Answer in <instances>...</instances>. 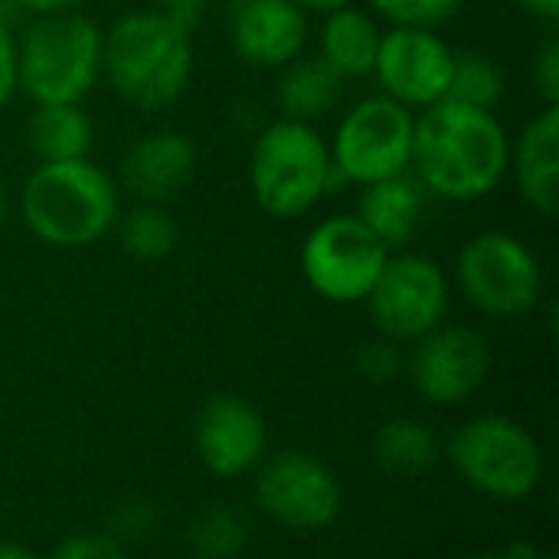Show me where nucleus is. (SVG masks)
Wrapping results in <instances>:
<instances>
[{
    "label": "nucleus",
    "instance_id": "obj_1",
    "mask_svg": "<svg viewBox=\"0 0 559 559\" xmlns=\"http://www.w3.org/2000/svg\"><path fill=\"white\" fill-rule=\"evenodd\" d=\"M511 134L498 111H481L442 98L416 111L409 174L449 203H475L491 197L508 180Z\"/></svg>",
    "mask_w": 559,
    "mask_h": 559
},
{
    "label": "nucleus",
    "instance_id": "obj_2",
    "mask_svg": "<svg viewBox=\"0 0 559 559\" xmlns=\"http://www.w3.org/2000/svg\"><path fill=\"white\" fill-rule=\"evenodd\" d=\"M193 33L157 7H138L102 29V82L134 111L174 108L193 79Z\"/></svg>",
    "mask_w": 559,
    "mask_h": 559
},
{
    "label": "nucleus",
    "instance_id": "obj_3",
    "mask_svg": "<svg viewBox=\"0 0 559 559\" xmlns=\"http://www.w3.org/2000/svg\"><path fill=\"white\" fill-rule=\"evenodd\" d=\"M16 210L36 242L85 249L115 229L124 203L118 180L92 157H82L36 164L20 183Z\"/></svg>",
    "mask_w": 559,
    "mask_h": 559
},
{
    "label": "nucleus",
    "instance_id": "obj_4",
    "mask_svg": "<svg viewBox=\"0 0 559 559\" xmlns=\"http://www.w3.org/2000/svg\"><path fill=\"white\" fill-rule=\"evenodd\" d=\"M102 82V26L82 10L29 16L16 36V92L33 105H85Z\"/></svg>",
    "mask_w": 559,
    "mask_h": 559
},
{
    "label": "nucleus",
    "instance_id": "obj_5",
    "mask_svg": "<svg viewBox=\"0 0 559 559\" xmlns=\"http://www.w3.org/2000/svg\"><path fill=\"white\" fill-rule=\"evenodd\" d=\"M341 187L328 138L305 121L275 118L249 147V190L272 219H301Z\"/></svg>",
    "mask_w": 559,
    "mask_h": 559
},
{
    "label": "nucleus",
    "instance_id": "obj_6",
    "mask_svg": "<svg viewBox=\"0 0 559 559\" xmlns=\"http://www.w3.org/2000/svg\"><path fill=\"white\" fill-rule=\"evenodd\" d=\"M449 459L465 485L495 501H524L544 478V449L534 432L498 413L462 423L449 439Z\"/></svg>",
    "mask_w": 559,
    "mask_h": 559
},
{
    "label": "nucleus",
    "instance_id": "obj_7",
    "mask_svg": "<svg viewBox=\"0 0 559 559\" xmlns=\"http://www.w3.org/2000/svg\"><path fill=\"white\" fill-rule=\"evenodd\" d=\"M416 111L373 92L344 108L334 134L328 138L331 164L341 183L367 187L396 174H409L413 164Z\"/></svg>",
    "mask_w": 559,
    "mask_h": 559
},
{
    "label": "nucleus",
    "instance_id": "obj_8",
    "mask_svg": "<svg viewBox=\"0 0 559 559\" xmlns=\"http://www.w3.org/2000/svg\"><path fill=\"white\" fill-rule=\"evenodd\" d=\"M455 278L468 305L488 318H524L544 295L537 252L508 229H481L465 239L455 259Z\"/></svg>",
    "mask_w": 559,
    "mask_h": 559
},
{
    "label": "nucleus",
    "instance_id": "obj_9",
    "mask_svg": "<svg viewBox=\"0 0 559 559\" xmlns=\"http://www.w3.org/2000/svg\"><path fill=\"white\" fill-rule=\"evenodd\" d=\"M390 249L354 216L334 213L318 219L301 242V275L308 288L331 305L367 301Z\"/></svg>",
    "mask_w": 559,
    "mask_h": 559
},
{
    "label": "nucleus",
    "instance_id": "obj_10",
    "mask_svg": "<svg viewBox=\"0 0 559 559\" xmlns=\"http://www.w3.org/2000/svg\"><path fill=\"white\" fill-rule=\"evenodd\" d=\"M452 301L445 269L423 252H390L377 285L367 295V311L380 337L396 344H416L439 324H445Z\"/></svg>",
    "mask_w": 559,
    "mask_h": 559
},
{
    "label": "nucleus",
    "instance_id": "obj_11",
    "mask_svg": "<svg viewBox=\"0 0 559 559\" xmlns=\"http://www.w3.org/2000/svg\"><path fill=\"white\" fill-rule=\"evenodd\" d=\"M255 501L265 518L288 531H324L341 518L344 488L341 478L311 452H275L262 459L255 478Z\"/></svg>",
    "mask_w": 559,
    "mask_h": 559
},
{
    "label": "nucleus",
    "instance_id": "obj_12",
    "mask_svg": "<svg viewBox=\"0 0 559 559\" xmlns=\"http://www.w3.org/2000/svg\"><path fill=\"white\" fill-rule=\"evenodd\" d=\"M455 49L439 36V29L423 26H383V39L373 62L377 92L423 111L449 98Z\"/></svg>",
    "mask_w": 559,
    "mask_h": 559
},
{
    "label": "nucleus",
    "instance_id": "obj_13",
    "mask_svg": "<svg viewBox=\"0 0 559 559\" xmlns=\"http://www.w3.org/2000/svg\"><path fill=\"white\" fill-rule=\"evenodd\" d=\"M406 373L426 403L459 406L485 386L491 373V347L475 328L439 324L413 344Z\"/></svg>",
    "mask_w": 559,
    "mask_h": 559
},
{
    "label": "nucleus",
    "instance_id": "obj_14",
    "mask_svg": "<svg viewBox=\"0 0 559 559\" xmlns=\"http://www.w3.org/2000/svg\"><path fill=\"white\" fill-rule=\"evenodd\" d=\"M193 442L203 468L216 478H242L259 468L269 449L262 413L236 393L210 396L193 423Z\"/></svg>",
    "mask_w": 559,
    "mask_h": 559
},
{
    "label": "nucleus",
    "instance_id": "obj_15",
    "mask_svg": "<svg viewBox=\"0 0 559 559\" xmlns=\"http://www.w3.org/2000/svg\"><path fill=\"white\" fill-rule=\"evenodd\" d=\"M226 36L239 62L278 72L305 56L311 39V13L295 0H239L223 7Z\"/></svg>",
    "mask_w": 559,
    "mask_h": 559
},
{
    "label": "nucleus",
    "instance_id": "obj_16",
    "mask_svg": "<svg viewBox=\"0 0 559 559\" xmlns=\"http://www.w3.org/2000/svg\"><path fill=\"white\" fill-rule=\"evenodd\" d=\"M197 144L177 128H154L134 138L118 167V187L138 203H167L197 177Z\"/></svg>",
    "mask_w": 559,
    "mask_h": 559
},
{
    "label": "nucleus",
    "instance_id": "obj_17",
    "mask_svg": "<svg viewBox=\"0 0 559 559\" xmlns=\"http://www.w3.org/2000/svg\"><path fill=\"white\" fill-rule=\"evenodd\" d=\"M508 174L521 200L554 219L559 210V105H544L518 138H511Z\"/></svg>",
    "mask_w": 559,
    "mask_h": 559
},
{
    "label": "nucleus",
    "instance_id": "obj_18",
    "mask_svg": "<svg viewBox=\"0 0 559 559\" xmlns=\"http://www.w3.org/2000/svg\"><path fill=\"white\" fill-rule=\"evenodd\" d=\"M383 39V23L364 3H344L331 13H321L318 52L347 85L373 75L377 49Z\"/></svg>",
    "mask_w": 559,
    "mask_h": 559
},
{
    "label": "nucleus",
    "instance_id": "obj_19",
    "mask_svg": "<svg viewBox=\"0 0 559 559\" xmlns=\"http://www.w3.org/2000/svg\"><path fill=\"white\" fill-rule=\"evenodd\" d=\"M354 216L390 249L400 252L413 242L423 223V187L413 174H396L360 187Z\"/></svg>",
    "mask_w": 559,
    "mask_h": 559
},
{
    "label": "nucleus",
    "instance_id": "obj_20",
    "mask_svg": "<svg viewBox=\"0 0 559 559\" xmlns=\"http://www.w3.org/2000/svg\"><path fill=\"white\" fill-rule=\"evenodd\" d=\"M344 92H347V82L321 56L305 52L278 69V79H275L278 118L318 124L321 118L341 108Z\"/></svg>",
    "mask_w": 559,
    "mask_h": 559
},
{
    "label": "nucleus",
    "instance_id": "obj_21",
    "mask_svg": "<svg viewBox=\"0 0 559 559\" xmlns=\"http://www.w3.org/2000/svg\"><path fill=\"white\" fill-rule=\"evenodd\" d=\"M26 147L36 164L82 160L95 147V121L85 105H33L26 118Z\"/></svg>",
    "mask_w": 559,
    "mask_h": 559
},
{
    "label": "nucleus",
    "instance_id": "obj_22",
    "mask_svg": "<svg viewBox=\"0 0 559 559\" xmlns=\"http://www.w3.org/2000/svg\"><path fill=\"white\" fill-rule=\"evenodd\" d=\"M373 462L396 478L426 475L439 462V439L436 429L413 416L386 419L373 436Z\"/></svg>",
    "mask_w": 559,
    "mask_h": 559
},
{
    "label": "nucleus",
    "instance_id": "obj_23",
    "mask_svg": "<svg viewBox=\"0 0 559 559\" xmlns=\"http://www.w3.org/2000/svg\"><path fill=\"white\" fill-rule=\"evenodd\" d=\"M111 233L118 236L121 249L134 262H164L180 239L177 219L160 203H138V200L121 210Z\"/></svg>",
    "mask_w": 559,
    "mask_h": 559
},
{
    "label": "nucleus",
    "instance_id": "obj_24",
    "mask_svg": "<svg viewBox=\"0 0 559 559\" xmlns=\"http://www.w3.org/2000/svg\"><path fill=\"white\" fill-rule=\"evenodd\" d=\"M508 95V75L501 62L481 49H462L452 62L449 98L459 105H472L481 111H498Z\"/></svg>",
    "mask_w": 559,
    "mask_h": 559
},
{
    "label": "nucleus",
    "instance_id": "obj_25",
    "mask_svg": "<svg viewBox=\"0 0 559 559\" xmlns=\"http://www.w3.org/2000/svg\"><path fill=\"white\" fill-rule=\"evenodd\" d=\"M187 540L197 559H236L249 544V521L233 504H213L190 524Z\"/></svg>",
    "mask_w": 559,
    "mask_h": 559
},
{
    "label": "nucleus",
    "instance_id": "obj_26",
    "mask_svg": "<svg viewBox=\"0 0 559 559\" xmlns=\"http://www.w3.org/2000/svg\"><path fill=\"white\" fill-rule=\"evenodd\" d=\"M364 7L383 23V26H423L439 29L449 23L462 0H364Z\"/></svg>",
    "mask_w": 559,
    "mask_h": 559
},
{
    "label": "nucleus",
    "instance_id": "obj_27",
    "mask_svg": "<svg viewBox=\"0 0 559 559\" xmlns=\"http://www.w3.org/2000/svg\"><path fill=\"white\" fill-rule=\"evenodd\" d=\"M354 370L373 383V386H390L403 377L406 370V357H403V344L390 341V337H370L357 347L354 354Z\"/></svg>",
    "mask_w": 559,
    "mask_h": 559
},
{
    "label": "nucleus",
    "instance_id": "obj_28",
    "mask_svg": "<svg viewBox=\"0 0 559 559\" xmlns=\"http://www.w3.org/2000/svg\"><path fill=\"white\" fill-rule=\"evenodd\" d=\"M157 531V508L147 498H124L108 514V534L118 544H144Z\"/></svg>",
    "mask_w": 559,
    "mask_h": 559
},
{
    "label": "nucleus",
    "instance_id": "obj_29",
    "mask_svg": "<svg viewBox=\"0 0 559 559\" xmlns=\"http://www.w3.org/2000/svg\"><path fill=\"white\" fill-rule=\"evenodd\" d=\"M49 559H128V550L108 531H98V534L66 537L62 544H56Z\"/></svg>",
    "mask_w": 559,
    "mask_h": 559
},
{
    "label": "nucleus",
    "instance_id": "obj_30",
    "mask_svg": "<svg viewBox=\"0 0 559 559\" xmlns=\"http://www.w3.org/2000/svg\"><path fill=\"white\" fill-rule=\"evenodd\" d=\"M531 82L540 95L544 105H559V39L550 36L547 43H540V49L534 52L531 62Z\"/></svg>",
    "mask_w": 559,
    "mask_h": 559
},
{
    "label": "nucleus",
    "instance_id": "obj_31",
    "mask_svg": "<svg viewBox=\"0 0 559 559\" xmlns=\"http://www.w3.org/2000/svg\"><path fill=\"white\" fill-rule=\"evenodd\" d=\"M216 3H219V0H154V7H157L160 13H167L174 23H180V26L190 29V33H197V29L206 23V16L213 13Z\"/></svg>",
    "mask_w": 559,
    "mask_h": 559
},
{
    "label": "nucleus",
    "instance_id": "obj_32",
    "mask_svg": "<svg viewBox=\"0 0 559 559\" xmlns=\"http://www.w3.org/2000/svg\"><path fill=\"white\" fill-rule=\"evenodd\" d=\"M16 33L0 23V111L16 98Z\"/></svg>",
    "mask_w": 559,
    "mask_h": 559
},
{
    "label": "nucleus",
    "instance_id": "obj_33",
    "mask_svg": "<svg viewBox=\"0 0 559 559\" xmlns=\"http://www.w3.org/2000/svg\"><path fill=\"white\" fill-rule=\"evenodd\" d=\"M23 16H39V13H59V10H79L85 0H13Z\"/></svg>",
    "mask_w": 559,
    "mask_h": 559
},
{
    "label": "nucleus",
    "instance_id": "obj_34",
    "mask_svg": "<svg viewBox=\"0 0 559 559\" xmlns=\"http://www.w3.org/2000/svg\"><path fill=\"white\" fill-rule=\"evenodd\" d=\"M524 13L544 20V23H554L559 16V0H514Z\"/></svg>",
    "mask_w": 559,
    "mask_h": 559
},
{
    "label": "nucleus",
    "instance_id": "obj_35",
    "mask_svg": "<svg viewBox=\"0 0 559 559\" xmlns=\"http://www.w3.org/2000/svg\"><path fill=\"white\" fill-rule=\"evenodd\" d=\"M504 559H544V554H540V547L534 544V540H514L504 554H501Z\"/></svg>",
    "mask_w": 559,
    "mask_h": 559
},
{
    "label": "nucleus",
    "instance_id": "obj_36",
    "mask_svg": "<svg viewBox=\"0 0 559 559\" xmlns=\"http://www.w3.org/2000/svg\"><path fill=\"white\" fill-rule=\"evenodd\" d=\"M305 13H331V10H337V7H344V3H354V0H295Z\"/></svg>",
    "mask_w": 559,
    "mask_h": 559
},
{
    "label": "nucleus",
    "instance_id": "obj_37",
    "mask_svg": "<svg viewBox=\"0 0 559 559\" xmlns=\"http://www.w3.org/2000/svg\"><path fill=\"white\" fill-rule=\"evenodd\" d=\"M0 559H39L23 544H0Z\"/></svg>",
    "mask_w": 559,
    "mask_h": 559
},
{
    "label": "nucleus",
    "instance_id": "obj_38",
    "mask_svg": "<svg viewBox=\"0 0 559 559\" xmlns=\"http://www.w3.org/2000/svg\"><path fill=\"white\" fill-rule=\"evenodd\" d=\"M20 16H23V13H20V7H16L13 0H0V23H3V26H13Z\"/></svg>",
    "mask_w": 559,
    "mask_h": 559
},
{
    "label": "nucleus",
    "instance_id": "obj_39",
    "mask_svg": "<svg viewBox=\"0 0 559 559\" xmlns=\"http://www.w3.org/2000/svg\"><path fill=\"white\" fill-rule=\"evenodd\" d=\"M7 213H10V190H7V180L0 177V226L7 219Z\"/></svg>",
    "mask_w": 559,
    "mask_h": 559
},
{
    "label": "nucleus",
    "instance_id": "obj_40",
    "mask_svg": "<svg viewBox=\"0 0 559 559\" xmlns=\"http://www.w3.org/2000/svg\"><path fill=\"white\" fill-rule=\"evenodd\" d=\"M472 559H504L501 554H481V557H472Z\"/></svg>",
    "mask_w": 559,
    "mask_h": 559
},
{
    "label": "nucleus",
    "instance_id": "obj_41",
    "mask_svg": "<svg viewBox=\"0 0 559 559\" xmlns=\"http://www.w3.org/2000/svg\"><path fill=\"white\" fill-rule=\"evenodd\" d=\"M544 559H557V557H550V554H544Z\"/></svg>",
    "mask_w": 559,
    "mask_h": 559
}]
</instances>
